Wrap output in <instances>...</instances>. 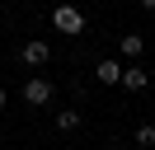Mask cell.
Instances as JSON below:
<instances>
[{
  "mask_svg": "<svg viewBox=\"0 0 155 150\" xmlns=\"http://www.w3.org/2000/svg\"><path fill=\"white\" fill-rule=\"evenodd\" d=\"M52 28L66 33V38H80V33H85V14H80L75 5H57V9H52Z\"/></svg>",
  "mask_w": 155,
  "mask_h": 150,
  "instance_id": "1",
  "label": "cell"
},
{
  "mask_svg": "<svg viewBox=\"0 0 155 150\" xmlns=\"http://www.w3.org/2000/svg\"><path fill=\"white\" fill-rule=\"evenodd\" d=\"M52 80L47 75H28V80H24V103H28V108H47L52 103Z\"/></svg>",
  "mask_w": 155,
  "mask_h": 150,
  "instance_id": "2",
  "label": "cell"
},
{
  "mask_svg": "<svg viewBox=\"0 0 155 150\" xmlns=\"http://www.w3.org/2000/svg\"><path fill=\"white\" fill-rule=\"evenodd\" d=\"M19 61H24V66H28V70H42V66H47V61H52V47H47V42H42V38H28V42H24V47H19Z\"/></svg>",
  "mask_w": 155,
  "mask_h": 150,
  "instance_id": "3",
  "label": "cell"
},
{
  "mask_svg": "<svg viewBox=\"0 0 155 150\" xmlns=\"http://www.w3.org/2000/svg\"><path fill=\"white\" fill-rule=\"evenodd\" d=\"M94 75H99V80H104V84H117V80H122V66H117L113 56H104V61L94 66Z\"/></svg>",
  "mask_w": 155,
  "mask_h": 150,
  "instance_id": "4",
  "label": "cell"
},
{
  "mask_svg": "<svg viewBox=\"0 0 155 150\" xmlns=\"http://www.w3.org/2000/svg\"><path fill=\"white\" fill-rule=\"evenodd\" d=\"M117 47H122L127 61H136V56L146 52V38H141V33H122V42H117Z\"/></svg>",
  "mask_w": 155,
  "mask_h": 150,
  "instance_id": "5",
  "label": "cell"
},
{
  "mask_svg": "<svg viewBox=\"0 0 155 150\" xmlns=\"http://www.w3.org/2000/svg\"><path fill=\"white\" fill-rule=\"evenodd\" d=\"M117 84H127V89H146V70H141V66H127Z\"/></svg>",
  "mask_w": 155,
  "mask_h": 150,
  "instance_id": "6",
  "label": "cell"
},
{
  "mask_svg": "<svg viewBox=\"0 0 155 150\" xmlns=\"http://www.w3.org/2000/svg\"><path fill=\"white\" fill-rule=\"evenodd\" d=\"M136 145H146V150L155 145V122H141V127H136Z\"/></svg>",
  "mask_w": 155,
  "mask_h": 150,
  "instance_id": "7",
  "label": "cell"
},
{
  "mask_svg": "<svg viewBox=\"0 0 155 150\" xmlns=\"http://www.w3.org/2000/svg\"><path fill=\"white\" fill-rule=\"evenodd\" d=\"M57 127H61V131H75V127H80V112H71V108L57 112Z\"/></svg>",
  "mask_w": 155,
  "mask_h": 150,
  "instance_id": "8",
  "label": "cell"
},
{
  "mask_svg": "<svg viewBox=\"0 0 155 150\" xmlns=\"http://www.w3.org/2000/svg\"><path fill=\"white\" fill-rule=\"evenodd\" d=\"M136 5H141V9H155V0H136Z\"/></svg>",
  "mask_w": 155,
  "mask_h": 150,
  "instance_id": "9",
  "label": "cell"
},
{
  "mask_svg": "<svg viewBox=\"0 0 155 150\" xmlns=\"http://www.w3.org/2000/svg\"><path fill=\"white\" fill-rule=\"evenodd\" d=\"M5 103H10V94H5V89H0V108H5Z\"/></svg>",
  "mask_w": 155,
  "mask_h": 150,
  "instance_id": "10",
  "label": "cell"
}]
</instances>
